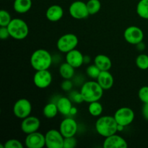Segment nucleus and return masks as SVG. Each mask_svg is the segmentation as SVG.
<instances>
[{
    "mask_svg": "<svg viewBox=\"0 0 148 148\" xmlns=\"http://www.w3.org/2000/svg\"><path fill=\"white\" fill-rule=\"evenodd\" d=\"M104 90L101 88L97 81H88L82 85L80 93L82 95L84 102L88 103L94 101H100L103 95Z\"/></svg>",
    "mask_w": 148,
    "mask_h": 148,
    "instance_id": "1",
    "label": "nucleus"
},
{
    "mask_svg": "<svg viewBox=\"0 0 148 148\" xmlns=\"http://www.w3.org/2000/svg\"><path fill=\"white\" fill-rule=\"evenodd\" d=\"M97 133L102 137H109L118 132V123L114 116H103L97 120L95 124Z\"/></svg>",
    "mask_w": 148,
    "mask_h": 148,
    "instance_id": "2",
    "label": "nucleus"
},
{
    "mask_svg": "<svg viewBox=\"0 0 148 148\" xmlns=\"http://www.w3.org/2000/svg\"><path fill=\"white\" fill-rule=\"evenodd\" d=\"M30 64L36 71L49 69L51 65L52 56L47 50L43 49H37L30 56Z\"/></svg>",
    "mask_w": 148,
    "mask_h": 148,
    "instance_id": "3",
    "label": "nucleus"
},
{
    "mask_svg": "<svg viewBox=\"0 0 148 148\" xmlns=\"http://www.w3.org/2000/svg\"><path fill=\"white\" fill-rule=\"evenodd\" d=\"M10 36L15 40H23L29 34V27L25 20L14 18L7 26Z\"/></svg>",
    "mask_w": 148,
    "mask_h": 148,
    "instance_id": "4",
    "label": "nucleus"
},
{
    "mask_svg": "<svg viewBox=\"0 0 148 148\" xmlns=\"http://www.w3.org/2000/svg\"><path fill=\"white\" fill-rule=\"evenodd\" d=\"M79 40L76 35L73 33H66L58 39L56 46L59 51L66 53L76 49Z\"/></svg>",
    "mask_w": 148,
    "mask_h": 148,
    "instance_id": "5",
    "label": "nucleus"
},
{
    "mask_svg": "<svg viewBox=\"0 0 148 148\" xmlns=\"http://www.w3.org/2000/svg\"><path fill=\"white\" fill-rule=\"evenodd\" d=\"M114 116L119 125L126 127L133 122L135 114L131 108L122 107L116 111Z\"/></svg>",
    "mask_w": 148,
    "mask_h": 148,
    "instance_id": "6",
    "label": "nucleus"
},
{
    "mask_svg": "<svg viewBox=\"0 0 148 148\" xmlns=\"http://www.w3.org/2000/svg\"><path fill=\"white\" fill-rule=\"evenodd\" d=\"M31 111V103L26 98H20V99L17 100L13 106L14 115L21 119H23L30 116Z\"/></svg>",
    "mask_w": 148,
    "mask_h": 148,
    "instance_id": "7",
    "label": "nucleus"
},
{
    "mask_svg": "<svg viewBox=\"0 0 148 148\" xmlns=\"http://www.w3.org/2000/svg\"><path fill=\"white\" fill-rule=\"evenodd\" d=\"M46 147L48 148H64V137L57 130H50L45 134Z\"/></svg>",
    "mask_w": 148,
    "mask_h": 148,
    "instance_id": "8",
    "label": "nucleus"
},
{
    "mask_svg": "<svg viewBox=\"0 0 148 148\" xmlns=\"http://www.w3.org/2000/svg\"><path fill=\"white\" fill-rule=\"evenodd\" d=\"M124 38L127 43L137 45L143 42L144 39V33L143 30L137 26H130L124 30Z\"/></svg>",
    "mask_w": 148,
    "mask_h": 148,
    "instance_id": "9",
    "label": "nucleus"
},
{
    "mask_svg": "<svg viewBox=\"0 0 148 148\" xmlns=\"http://www.w3.org/2000/svg\"><path fill=\"white\" fill-rule=\"evenodd\" d=\"M69 12L73 18L77 20L85 19L90 15L87 4L82 1L72 2L69 7Z\"/></svg>",
    "mask_w": 148,
    "mask_h": 148,
    "instance_id": "10",
    "label": "nucleus"
},
{
    "mask_svg": "<svg viewBox=\"0 0 148 148\" xmlns=\"http://www.w3.org/2000/svg\"><path fill=\"white\" fill-rule=\"evenodd\" d=\"M78 125L77 121L71 117H66L62 120L59 126V131L64 137H75L77 132Z\"/></svg>",
    "mask_w": 148,
    "mask_h": 148,
    "instance_id": "11",
    "label": "nucleus"
},
{
    "mask_svg": "<svg viewBox=\"0 0 148 148\" xmlns=\"http://www.w3.org/2000/svg\"><path fill=\"white\" fill-rule=\"evenodd\" d=\"M33 82L37 88L45 89L50 86L52 82V75L49 69L36 71L33 76Z\"/></svg>",
    "mask_w": 148,
    "mask_h": 148,
    "instance_id": "12",
    "label": "nucleus"
},
{
    "mask_svg": "<svg viewBox=\"0 0 148 148\" xmlns=\"http://www.w3.org/2000/svg\"><path fill=\"white\" fill-rule=\"evenodd\" d=\"M25 144L27 148H43L46 146L45 135L38 132L27 134Z\"/></svg>",
    "mask_w": 148,
    "mask_h": 148,
    "instance_id": "13",
    "label": "nucleus"
},
{
    "mask_svg": "<svg viewBox=\"0 0 148 148\" xmlns=\"http://www.w3.org/2000/svg\"><path fill=\"white\" fill-rule=\"evenodd\" d=\"M40 127V121L38 118L36 116H29L23 119L21 122V130L23 133L26 134L38 132Z\"/></svg>",
    "mask_w": 148,
    "mask_h": 148,
    "instance_id": "14",
    "label": "nucleus"
},
{
    "mask_svg": "<svg viewBox=\"0 0 148 148\" xmlns=\"http://www.w3.org/2000/svg\"><path fill=\"white\" fill-rule=\"evenodd\" d=\"M103 147L104 148H126L128 147V144L122 137L114 134L106 137Z\"/></svg>",
    "mask_w": 148,
    "mask_h": 148,
    "instance_id": "15",
    "label": "nucleus"
},
{
    "mask_svg": "<svg viewBox=\"0 0 148 148\" xmlns=\"http://www.w3.org/2000/svg\"><path fill=\"white\" fill-rule=\"evenodd\" d=\"M66 62L77 69L84 64V56L81 51L75 49L66 53Z\"/></svg>",
    "mask_w": 148,
    "mask_h": 148,
    "instance_id": "16",
    "label": "nucleus"
},
{
    "mask_svg": "<svg viewBox=\"0 0 148 148\" xmlns=\"http://www.w3.org/2000/svg\"><path fill=\"white\" fill-rule=\"evenodd\" d=\"M64 10L61 6L58 4H53L47 9L46 12V17L49 21L58 22L63 17Z\"/></svg>",
    "mask_w": 148,
    "mask_h": 148,
    "instance_id": "17",
    "label": "nucleus"
},
{
    "mask_svg": "<svg viewBox=\"0 0 148 148\" xmlns=\"http://www.w3.org/2000/svg\"><path fill=\"white\" fill-rule=\"evenodd\" d=\"M96 80L104 90L111 89L114 83V77L109 71H101Z\"/></svg>",
    "mask_w": 148,
    "mask_h": 148,
    "instance_id": "18",
    "label": "nucleus"
},
{
    "mask_svg": "<svg viewBox=\"0 0 148 148\" xmlns=\"http://www.w3.org/2000/svg\"><path fill=\"white\" fill-rule=\"evenodd\" d=\"M56 105H57L59 113H60L62 115L65 116H70L71 110H72V101L69 98L66 97H60L56 101Z\"/></svg>",
    "mask_w": 148,
    "mask_h": 148,
    "instance_id": "19",
    "label": "nucleus"
},
{
    "mask_svg": "<svg viewBox=\"0 0 148 148\" xmlns=\"http://www.w3.org/2000/svg\"><path fill=\"white\" fill-rule=\"evenodd\" d=\"M94 64L101 71H109L112 66V62L108 56L98 54L94 59Z\"/></svg>",
    "mask_w": 148,
    "mask_h": 148,
    "instance_id": "20",
    "label": "nucleus"
},
{
    "mask_svg": "<svg viewBox=\"0 0 148 148\" xmlns=\"http://www.w3.org/2000/svg\"><path fill=\"white\" fill-rule=\"evenodd\" d=\"M32 7V0H14L13 8L20 14L27 12Z\"/></svg>",
    "mask_w": 148,
    "mask_h": 148,
    "instance_id": "21",
    "label": "nucleus"
},
{
    "mask_svg": "<svg viewBox=\"0 0 148 148\" xmlns=\"http://www.w3.org/2000/svg\"><path fill=\"white\" fill-rule=\"evenodd\" d=\"M75 67L66 62L61 64L59 71L62 78L64 79H70L75 75Z\"/></svg>",
    "mask_w": 148,
    "mask_h": 148,
    "instance_id": "22",
    "label": "nucleus"
},
{
    "mask_svg": "<svg viewBox=\"0 0 148 148\" xmlns=\"http://www.w3.org/2000/svg\"><path fill=\"white\" fill-rule=\"evenodd\" d=\"M59 113L57 105L56 103H49L44 106L43 109V114L46 118L53 119Z\"/></svg>",
    "mask_w": 148,
    "mask_h": 148,
    "instance_id": "23",
    "label": "nucleus"
},
{
    "mask_svg": "<svg viewBox=\"0 0 148 148\" xmlns=\"http://www.w3.org/2000/svg\"><path fill=\"white\" fill-rule=\"evenodd\" d=\"M136 11L139 17L148 20V0H140L137 3Z\"/></svg>",
    "mask_w": 148,
    "mask_h": 148,
    "instance_id": "24",
    "label": "nucleus"
},
{
    "mask_svg": "<svg viewBox=\"0 0 148 148\" xmlns=\"http://www.w3.org/2000/svg\"><path fill=\"white\" fill-rule=\"evenodd\" d=\"M103 108L101 103L98 101H94V102L90 103L88 106V111L89 114L92 116H100L102 114Z\"/></svg>",
    "mask_w": 148,
    "mask_h": 148,
    "instance_id": "25",
    "label": "nucleus"
},
{
    "mask_svg": "<svg viewBox=\"0 0 148 148\" xmlns=\"http://www.w3.org/2000/svg\"><path fill=\"white\" fill-rule=\"evenodd\" d=\"M86 4L90 14L93 15L101 10V3L100 0H89Z\"/></svg>",
    "mask_w": 148,
    "mask_h": 148,
    "instance_id": "26",
    "label": "nucleus"
},
{
    "mask_svg": "<svg viewBox=\"0 0 148 148\" xmlns=\"http://www.w3.org/2000/svg\"><path fill=\"white\" fill-rule=\"evenodd\" d=\"M136 65L139 69L146 70L148 69V55L141 53L136 58Z\"/></svg>",
    "mask_w": 148,
    "mask_h": 148,
    "instance_id": "27",
    "label": "nucleus"
},
{
    "mask_svg": "<svg viewBox=\"0 0 148 148\" xmlns=\"http://www.w3.org/2000/svg\"><path fill=\"white\" fill-rule=\"evenodd\" d=\"M12 20L10 13L7 10H1L0 11V26L7 27L11 20Z\"/></svg>",
    "mask_w": 148,
    "mask_h": 148,
    "instance_id": "28",
    "label": "nucleus"
},
{
    "mask_svg": "<svg viewBox=\"0 0 148 148\" xmlns=\"http://www.w3.org/2000/svg\"><path fill=\"white\" fill-rule=\"evenodd\" d=\"M101 72V71L100 70L99 68L95 64L92 65H90L86 69L87 75H88V77L92 78V79H97L98 77L99 76Z\"/></svg>",
    "mask_w": 148,
    "mask_h": 148,
    "instance_id": "29",
    "label": "nucleus"
},
{
    "mask_svg": "<svg viewBox=\"0 0 148 148\" xmlns=\"http://www.w3.org/2000/svg\"><path fill=\"white\" fill-rule=\"evenodd\" d=\"M138 97L143 103H148V86H143L139 90Z\"/></svg>",
    "mask_w": 148,
    "mask_h": 148,
    "instance_id": "30",
    "label": "nucleus"
},
{
    "mask_svg": "<svg viewBox=\"0 0 148 148\" xmlns=\"http://www.w3.org/2000/svg\"><path fill=\"white\" fill-rule=\"evenodd\" d=\"M22 143L15 139H10L4 143V148H23Z\"/></svg>",
    "mask_w": 148,
    "mask_h": 148,
    "instance_id": "31",
    "label": "nucleus"
},
{
    "mask_svg": "<svg viewBox=\"0 0 148 148\" xmlns=\"http://www.w3.org/2000/svg\"><path fill=\"white\" fill-rule=\"evenodd\" d=\"M77 140L75 137H64V148H73L76 147Z\"/></svg>",
    "mask_w": 148,
    "mask_h": 148,
    "instance_id": "32",
    "label": "nucleus"
},
{
    "mask_svg": "<svg viewBox=\"0 0 148 148\" xmlns=\"http://www.w3.org/2000/svg\"><path fill=\"white\" fill-rule=\"evenodd\" d=\"M71 99L74 101V102L77 103H81L84 102V100L82 98V95H81L80 92H73L71 93Z\"/></svg>",
    "mask_w": 148,
    "mask_h": 148,
    "instance_id": "33",
    "label": "nucleus"
},
{
    "mask_svg": "<svg viewBox=\"0 0 148 148\" xmlns=\"http://www.w3.org/2000/svg\"><path fill=\"white\" fill-rule=\"evenodd\" d=\"M72 87H73V84H72V81L70 79H64L62 82V85H61V88L64 91L71 90Z\"/></svg>",
    "mask_w": 148,
    "mask_h": 148,
    "instance_id": "34",
    "label": "nucleus"
},
{
    "mask_svg": "<svg viewBox=\"0 0 148 148\" xmlns=\"http://www.w3.org/2000/svg\"><path fill=\"white\" fill-rule=\"evenodd\" d=\"M9 37H11L7 27H0V38L1 40H7Z\"/></svg>",
    "mask_w": 148,
    "mask_h": 148,
    "instance_id": "35",
    "label": "nucleus"
},
{
    "mask_svg": "<svg viewBox=\"0 0 148 148\" xmlns=\"http://www.w3.org/2000/svg\"><path fill=\"white\" fill-rule=\"evenodd\" d=\"M142 114L145 119L148 121V103H143L142 108Z\"/></svg>",
    "mask_w": 148,
    "mask_h": 148,
    "instance_id": "36",
    "label": "nucleus"
},
{
    "mask_svg": "<svg viewBox=\"0 0 148 148\" xmlns=\"http://www.w3.org/2000/svg\"><path fill=\"white\" fill-rule=\"evenodd\" d=\"M136 46H137V49H138L139 50H140V51L144 50L145 48V44L143 43V42H141V43H138V44L136 45Z\"/></svg>",
    "mask_w": 148,
    "mask_h": 148,
    "instance_id": "37",
    "label": "nucleus"
},
{
    "mask_svg": "<svg viewBox=\"0 0 148 148\" xmlns=\"http://www.w3.org/2000/svg\"><path fill=\"white\" fill-rule=\"evenodd\" d=\"M77 113V109L75 107H72V110H71V112H70V116H75V114Z\"/></svg>",
    "mask_w": 148,
    "mask_h": 148,
    "instance_id": "38",
    "label": "nucleus"
},
{
    "mask_svg": "<svg viewBox=\"0 0 148 148\" xmlns=\"http://www.w3.org/2000/svg\"><path fill=\"white\" fill-rule=\"evenodd\" d=\"M90 62V57L89 56H84V64H88Z\"/></svg>",
    "mask_w": 148,
    "mask_h": 148,
    "instance_id": "39",
    "label": "nucleus"
},
{
    "mask_svg": "<svg viewBox=\"0 0 148 148\" xmlns=\"http://www.w3.org/2000/svg\"><path fill=\"white\" fill-rule=\"evenodd\" d=\"M124 128H125V127H123V126L119 125V124H118V132H121V131H123Z\"/></svg>",
    "mask_w": 148,
    "mask_h": 148,
    "instance_id": "40",
    "label": "nucleus"
}]
</instances>
